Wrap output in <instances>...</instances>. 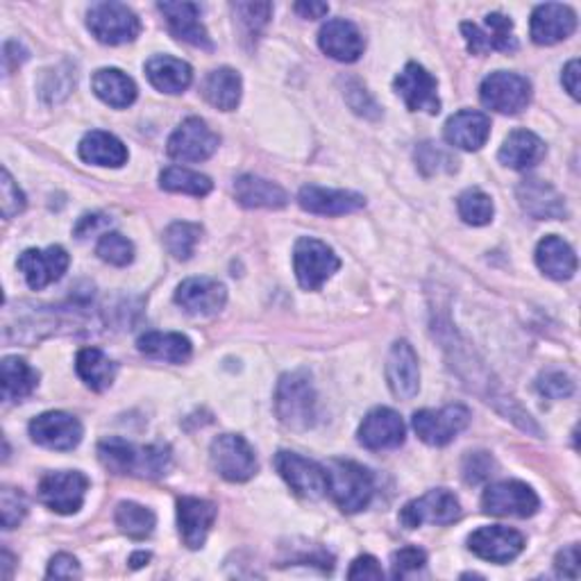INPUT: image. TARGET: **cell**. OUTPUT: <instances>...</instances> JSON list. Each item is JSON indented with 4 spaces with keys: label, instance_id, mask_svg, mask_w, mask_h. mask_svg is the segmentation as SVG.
<instances>
[{
    "label": "cell",
    "instance_id": "6da1fadb",
    "mask_svg": "<svg viewBox=\"0 0 581 581\" xmlns=\"http://www.w3.org/2000/svg\"><path fill=\"white\" fill-rule=\"evenodd\" d=\"M99 459L114 475L157 479L171 468V448L162 443L139 448L124 439H105L99 446Z\"/></svg>",
    "mask_w": 581,
    "mask_h": 581
},
{
    "label": "cell",
    "instance_id": "7a4b0ae2",
    "mask_svg": "<svg viewBox=\"0 0 581 581\" xmlns=\"http://www.w3.org/2000/svg\"><path fill=\"white\" fill-rule=\"evenodd\" d=\"M275 411L282 425L296 431H307L317 423V391L305 371L288 373L280 379L275 393Z\"/></svg>",
    "mask_w": 581,
    "mask_h": 581
},
{
    "label": "cell",
    "instance_id": "3957f363",
    "mask_svg": "<svg viewBox=\"0 0 581 581\" xmlns=\"http://www.w3.org/2000/svg\"><path fill=\"white\" fill-rule=\"evenodd\" d=\"M327 493L346 514L363 512L373 500V475L354 462H332L327 468Z\"/></svg>",
    "mask_w": 581,
    "mask_h": 581
},
{
    "label": "cell",
    "instance_id": "277c9868",
    "mask_svg": "<svg viewBox=\"0 0 581 581\" xmlns=\"http://www.w3.org/2000/svg\"><path fill=\"white\" fill-rule=\"evenodd\" d=\"M87 26L101 43L120 46L139 37L141 23L124 3H93L87 14Z\"/></svg>",
    "mask_w": 581,
    "mask_h": 581
},
{
    "label": "cell",
    "instance_id": "5b68a950",
    "mask_svg": "<svg viewBox=\"0 0 581 581\" xmlns=\"http://www.w3.org/2000/svg\"><path fill=\"white\" fill-rule=\"evenodd\" d=\"M294 269L298 284L305 290H319L338 269H341V259H338L334 250L327 244H323V241L305 236L294 248Z\"/></svg>",
    "mask_w": 581,
    "mask_h": 581
},
{
    "label": "cell",
    "instance_id": "8992f818",
    "mask_svg": "<svg viewBox=\"0 0 581 581\" xmlns=\"http://www.w3.org/2000/svg\"><path fill=\"white\" fill-rule=\"evenodd\" d=\"M479 99L483 107H489L498 114L516 116L527 109L531 101V85L527 78L518 76V73L498 70L481 82Z\"/></svg>",
    "mask_w": 581,
    "mask_h": 581
},
{
    "label": "cell",
    "instance_id": "52a82bcc",
    "mask_svg": "<svg viewBox=\"0 0 581 581\" xmlns=\"http://www.w3.org/2000/svg\"><path fill=\"white\" fill-rule=\"evenodd\" d=\"M414 431L418 439L427 446L443 448L452 443L459 434H462L470 423V411L462 404H450L439 411L423 409L414 414Z\"/></svg>",
    "mask_w": 581,
    "mask_h": 581
},
{
    "label": "cell",
    "instance_id": "ba28073f",
    "mask_svg": "<svg viewBox=\"0 0 581 581\" xmlns=\"http://www.w3.org/2000/svg\"><path fill=\"white\" fill-rule=\"evenodd\" d=\"M209 459L214 470L228 481H248L257 473V456L244 436L223 434L214 439Z\"/></svg>",
    "mask_w": 581,
    "mask_h": 581
},
{
    "label": "cell",
    "instance_id": "9c48e42d",
    "mask_svg": "<svg viewBox=\"0 0 581 581\" xmlns=\"http://www.w3.org/2000/svg\"><path fill=\"white\" fill-rule=\"evenodd\" d=\"M89 489V479L87 475L78 470H62V473H48L39 481V500L53 508L55 514L68 516V514H78L85 495Z\"/></svg>",
    "mask_w": 581,
    "mask_h": 581
},
{
    "label": "cell",
    "instance_id": "30bf717a",
    "mask_svg": "<svg viewBox=\"0 0 581 581\" xmlns=\"http://www.w3.org/2000/svg\"><path fill=\"white\" fill-rule=\"evenodd\" d=\"M275 468L296 495L305 500H321L327 495V470L317 462H309L296 452H277Z\"/></svg>",
    "mask_w": 581,
    "mask_h": 581
},
{
    "label": "cell",
    "instance_id": "8fae6325",
    "mask_svg": "<svg viewBox=\"0 0 581 581\" xmlns=\"http://www.w3.org/2000/svg\"><path fill=\"white\" fill-rule=\"evenodd\" d=\"M539 495L522 481H500L483 491V512L502 518H529L539 512Z\"/></svg>",
    "mask_w": 581,
    "mask_h": 581
},
{
    "label": "cell",
    "instance_id": "7c38bea8",
    "mask_svg": "<svg viewBox=\"0 0 581 581\" xmlns=\"http://www.w3.org/2000/svg\"><path fill=\"white\" fill-rule=\"evenodd\" d=\"M459 516H462V504L456 495L448 489H436L409 502L400 512V522L406 529H416L421 525H452Z\"/></svg>",
    "mask_w": 581,
    "mask_h": 581
},
{
    "label": "cell",
    "instance_id": "4fadbf2b",
    "mask_svg": "<svg viewBox=\"0 0 581 581\" xmlns=\"http://www.w3.org/2000/svg\"><path fill=\"white\" fill-rule=\"evenodd\" d=\"M218 151V134H214L203 118L191 116L171 134L166 153L178 162H205Z\"/></svg>",
    "mask_w": 581,
    "mask_h": 581
},
{
    "label": "cell",
    "instance_id": "5bb4252c",
    "mask_svg": "<svg viewBox=\"0 0 581 581\" xmlns=\"http://www.w3.org/2000/svg\"><path fill=\"white\" fill-rule=\"evenodd\" d=\"M468 547L483 561L508 564L525 550V539L516 529L491 525V527H479L477 531H473L468 539Z\"/></svg>",
    "mask_w": 581,
    "mask_h": 581
},
{
    "label": "cell",
    "instance_id": "9a60e30c",
    "mask_svg": "<svg viewBox=\"0 0 581 581\" xmlns=\"http://www.w3.org/2000/svg\"><path fill=\"white\" fill-rule=\"evenodd\" d=\"M33 441L48 450H73L82 441V425L76 416L64 414V411H48L30 423Z\"/></svg>",
    "mask_w": 581,
    "mask_h": 581
},
{
    "label": "cell",
    "instance_id": "2e32d148",
    "mask_svg": "<svg viewBox=\"0 0 581 581\" xmlns=\"http://www.w3.org/2000/svg\"><path fill=\"white\" fill-rule=\"evenodd\" d=\"M393 85L411 112H427V114L441 112L439 93H436L439 85H436V78L421 64L409 62Z\"/></svg>",
    "mask_w": 581,
    "mask_h": 581
},
{
    "label": "cell",
    "instance_id": "e0dca14e",
    "mask_svg": "<svg viewBox=\"0 0 581 581\" xmlns=\"http://www.w3.org/2000/svg\"><path fill=\"white\" fill-rule=\"evenodd\" d=\"M462 33L473 55H487L491 51L512 53L518 48L514 37V21L498 12L487 16V30H481L475 23H462Z\"/></svg>",
    "mask_w": 581,
    "mask_h": 581
},
{
    "label": "cell",
    "instance_id": "ac0fdd59",
    "mask_svg": "<svg viewBox=\"0 0 581 581\" xmlns=\"http://www.w3.org/2000/svg\"><path fill=\"white\" fill-rule=\"evenodd\" d=\"M176 302L191 317H214L225 307L228 290L218 280L191 277L178 286Z\"/></svg>",
    "mask_w": 581,
    "mask_h": 581
},
{
    "label": "cell",
    "instance_id": "d6986e66",
    "mask_svg": "<svg viewBox=\"0 0 581 581\" xmlns=\"http://www.w3.org/2000/svg\"><path fill=\"white\" fill-rule=\"evenodd\" d=\"M406 427L393 409H373L359 427V443L369 450H393L404 443Z\"/></svg>",
    "mask_w": 581,
    "mask_h": 581
},
{
    "label": "cell",
    "instance_id": "ffe728a7",
    "mask_svg": "<svg viewBox=\"0 0 581 581\" xmlns=\"http://www.w3.org/2000/svg\"><path fill=\"white\" fill-rule=\"evenodd\" d=\"M68 255L60 246H51L46 250H26L18 257V271L26 277L28 286L41 290L53 282L62 280L68 269Z\"/></svg>",
    "mask_w": 581,
    "mask_h": 581
},
{
    "label": "cell",
    "instance_id": "44dd1931",
    "mask_svg": "<svg viewBox=\"0 0 581 581\" xmlns=\"http://www.w3.org/2000/svg\"><path fill=\"white\" fill-rule=\"evenodd\" d=\"M386 379L396 398L411 400L421 389L418 357L406 341L393 344L389 359H386Z\"/></svg>",
    "mask_w": 581,
    "mask_h": 581
},
{
    "label": "cell",
    "instance_id": "7402d4cb",
    "mask_svg": "<svg viewBox=\"0 0 581 581\" xmlns=\"http://www.w3.org/2000/svg\"><path fill=\"white\" fill-rule=\"evenodd\" d=\"M577 28V14L568 5L545 3L531 14V39L539 46H552L568 39Z\"/></svg>",
    "mask_w": 581,
    "mask_h": 581
},
{
    "label": "cell",
    "instance_id": "603a6c76",
    "mask_svg": "<svg viewBox=\"0 0 581 581\" xmlns=\"http://www.w3.org/2000/svg\"><path fill=\"white\" fill-rule=\"evenodd\" d=\"M216 504L201 498H180L178 500V525L180 537L189 550L205 545L209 529L216 520Z\"/></svg>",
    "mask_w": 581,
    "mask_h": 581
},
{
    "label": "cell",
    "instance_id": "cb8c5ba5",
    "mask_svg": "<svg viewBox=\"0 0 581 581\" xmlns=\"http://www.w3.org/2000/svg\"><path fill=\"white\" fill-rule=\"evenodd\" d=\"M298 203L305 211L319 214V216H344L359 211L366 205V198L354 191L344 189H323V186H302Z\"/></svg>",
    "mask_w": 581,
    "mask_h": 581
},
{
    "label": "cell",
    "instance_id": "d4e9b609",
    "mask_svg": "<svg viewBox=\"0 0 581 581\" xmlns=\"http://www.w3.org/2000/svg\"><path fill=\"white\" fill-rule=\"evenodd\" d=\"M319 46L325 55L346 64H352L363 55V37L354 23L346 18L327 21L321 28Z\"/></svg>",
    "mask_w": 581,
    "mask_h": 581
},
{
    "label": "cell",
    "instance_id": "484cf974",
    "mask_svg": "<svg viewBox=\"0 0 581 581\" xmlns=\"http://www.w3.org/2000/svg\"><path fill=\"white\" fill-rule=\"evenodd\" d=\"M159 12L166 16L168 28L180 39L196 48L211 51V39L201 23V8L196 3H159Z\"/></svg>",
    "mask_w": 581,
    "mask_h": 581
},
{
    "label": "cell",
    "instance_id": "4316f807",
    "mask_svg": "<svg viewBox=\"0 0 581 581\" xmlns=\"http://www.w3.org/2000/svg\"><path fill=\"white\" fill-rule=\"evenodd\" d=\"M491 120L487 114L464 109L448 118L446 139L454 149L462 151H479L489 141Z\"/></svg>",
    "mask_w": 581,
    "mask_h": 581
},
{
    "label": "cell",
    "instance_id": "83f0119b",
    "mask_svg": "<svg viewBox=\"0 0 581 581\" xmlns=\"http://www.w3.org/2000/svg\"><path fill=\"white\" fill-rule=\"evenodd\" d=\"M518 201L522 209L539 218V221H550V218H564L568 214L564 196L552 184L543 180H525L518 186Z\"/></svg>",
    "mask_w": 581,
    "mask_h": 581
},
{
    "label": "cell",
    "instance_id": "f1b7e54d",
    "mask_svg": "<svg viewBox=\"0 0 581 581\" xmlns=\"http://www.w3.org/2000/svg\"><path fill=\"white\" fill-rule=\"evenodd\" d=\"M234 196L236 201L248 209H282L288 203L286 191L257 176H241L234 180Z\"/></svg>",
    "mask_w": 581,
    "mask_h": 581
},
{
    "label": "cell",
    "instance_id": "f546056e",
    "mask_svg": "<svg viewBox=\"0 0 581 581\" xmlns=\"http://www.w3.org/2000/svg\"><path fill=\"white\" fill-rule=\"evenodd\" d=\"M547 149L541 137L529 130H516L506 137L504 145L500 149V162L516 171H527V168L537 166L545 157Z\"/></svg>",
    "mask_w": 581,
    "mask_h": 581
},
{
    "label": "cell",
    "instance_id": "4dcf8cb0",
    "mask_svg": "<svg viewBox=\"0 0 581 581\" xmlns=\"http://www.w3.org/2000/svg\"><path fill=\"white\" fill-rule=\"evenodd\" d=\"M93 93L99 95L103 103L116 109H126L137 101V85L130 76L118 68H101L93 73L91 80Z\"/></svg>",
    "mask_w": 581,
    "mask_h": 581
},
{
    "label": "cell",
    "instance_id": "1f68e13d",
    "mask_svg": "<svg viewBox=\"0 0 581 581\" xmlns=\"http://www.w3.org/2000/svg\"><path fill=\"white\" fill-rule=\"evenodd\" d=\"M145 76L151 85L164 93H182L193 80V70L186 62L171 55H157L145 62Z\"/></svg>",
    "mask_w": 581,
    "mask_h": 581
},
{
    "label": "cell",
    "instance_id": "d6a6232c",
    "mask_svg": "<svg viewBox=\"0 0 581 581\" xmlns=\"http://www.w3.org/2000/svg\"><path fill=\"white\" fill-rule=\"evenodd\" d=\"M539 269L552 280H570L577 273V255L559 236H545L537 248Z\"/></svg>",
    "mask_w": 581,
    "mask_h": 581
},
{
    "label": "cell",
    "instance_id": "836d02e7",
    "mask_svg": "<svg viewBox=\"0 0 581 581\" xmlns=\"http://www.w3.org/2000/svg\"><path fill=\"white\" fill-rule=\"evenodd\" d=\"M80 157L87 164L118 168L128 162V149L124 145V141L116 139L114 134L93 130L85 134V139L80 141Z\"/></svg>",
    "mask_w": 581,
    "mask_h": 581
},
{
    "label": "cell",
    "instance_id": "e575fe53",
    "mask_svg": "<svg viewBox=\"0 0 581 581\" xmlns=\"http://www.w3.org/2000/svg\"><path fill=\"white\" fill-rule=\"evenodd\" d=\"M139 350L157 361L184 363L191 357V341L176 332H149L139 338Z\"/></svg>",
    "mask_w": 581,
    "mask_h": 581
},
{
    "label": "cell",
    "instance_id": "d590c367",
    "mask_svg": "<svg viewBox=\"0 0 581 581\" xmlns=\"http://www.w3.org/2000/svg\"><path fill=\"white\" fill-rule=\"evenodd\" d=\"M203 93L209 101V105H214L216 109L232 112L236 109L241 101V76L234 68H228V66L216 68L207 76L203 85Z\"/></svg>",
    "mask_w": 581,
    "mask_h": 581
},
{
    "label": "cell",
    "instance_id": "8d00e7d4",
    "mask_svg": "<svg viewBox=\"0 0 581 581\" xmlns=\"http://www.w3.org/2000/svg\"><path fill=\"white\" fill-rule=\"evenodd\" d=\"M76 369L91 391H107L116 379V363L99 348L80 350Z\"/></svg>",
    "mask_w": 581,
    "mask_h": 581
},
{
    "label": "cell",
    "instance_id": "74e56055",
    "mask_svg": "<svg viewBox=\"0 0 581 581\" xmlns=\"http://www.w3.org/2000/svg\"><path fill=\"white\" fill-rule=\"evenodd\" d=\"M3 400L5 402H21L37 389L39 375L35 369H30L26 361L18 357H5L3 359Z\"/></svg>",
    "mask_w": 581,
    "mask_h": 581
},
{
    "label": "cell",
    "instance_id": "f35d334b",
    "mask_svg": "<svg viewBox=\"0 0 581 581\" xmlns=\"http://www.w3.org/2000/svg\"><path fill=\"white\" fill-rule=\"evenodd\" d=\"M116 527L132 541L149 539L155 531V514L137 502H120L116 506Z\"/></svg>",
    "mask_w": 581,
    "mask_h": 581
},
{
    "label": "cell",
    "instance_id": "ab89813d",
    "mask_svg": "<svg viewBox=\"0 0 581 581\" xmlns=\"http://www.w3.org/2000/svg\"><path fill=\"white\" fill-rule=\"evenodd\" d=\"M159 184L166 191L173 193H189V196L203 198L211 191V180L203 173L189 171V168H180V166H171L166 168V171L159 176Z\"/></svg>",
    "mask_w": 581,
    "mask_h": 581
},
{
    "label": "cell",
    "instance_id": "60d3db41",
    "mask_svg": "<svg viewBox=\"0 0 581 581\" xmlns=\"http://www.w3.org/2000/svg\"><path fill=\"white\" fill-rule=\"evenodd\" d=\"M201 234H203L201 225L180 221L164 232V246L176 259L186 261L193 255V250H196Z\"/></svg>",
    "mask_w": 581,
    "mask_h": 581
},
{
    "label": "cell",
    "instance_id": "b9f144b4",
    "mask_svg": "<svg viewBox=\"0 0 581 581\" xmlns=\"http://www.w3.org/2000/svg\"><path fill=\"white\" fill-rule=\"evenodd\" d=\"M493 201L481 189H466L459 196V214L468 225H487L493 218Z\"/></svg>",
    "mask_w": 581,
    "mask_h": 581
},
{
    "label": "cell",
    "instance_id": "7bdbcfd3",
    "mask_svg": "<svg viewBox=\"0 0 581 581\" xmlns=\"http://www.w3.org/2000/svg\"><path fill=\"white\" fill-rule=\"evenodd\" d=\"M416 162L423 176H439V173H454L456 171V159L443 151L441 145L436 143H421L416 151Z\"/></svg>",
    "mask_w": 581,
    "mask_h": 581
},
{
    "label": "cell",
    "instance_id": "ee69618b",
    "mask_svg": "<svg viewBox=\"0 0 581 581\" xmlns=\"http://www.w3.org/2000/svg\"><path fill=\"white\" fill-rule=\"evenodd\" d=\"M95 253H99V257L112 266H128L134 259L132 241L118 232L103 234L99 246H95Z\"/></svg>",
    "mask_w": 581,
    "mask_h": 581
},
{
    "label": "cell",
    "instance_id": "f6af8a7d",
    "mask_svg": "<svg viewBox=\"0 0 581 581\" xmlns=\"http://www.w3.org/2000/svg\"><path fill=\"white\" fill-rule=\"evenodd\" d=\"M232 10L238 16L241 26L248 30V35H259L273 14L271 3H236L232 5Z\"/></svg>",
    "mask_w": 581,
    "mask_h": 581
},
{
    "label": "cell",
    "instance_id": "bcb514c9",
    "mask_svg": "<svg viewBox=\"0 0 581 581\" xmlns=\"http://www.w3.org/2000/svg\"><path fill=\"white\" fill-rule=\"evenodd\" d=\"M0 514H3V527L14 529L28 514V502L16 489L0 491Z\"/></svg>",
    "mask_w": 581,
    "mask_h": 581
},
{
    "label": "cell",
    "instance_id": "7dc6e473",
    "mask_svg": "<svg viewBox=\"0 0 581 581\" xmlns=\"http://www.w3.org/2000/svg\"><path fill=\"white\" fill-rule=\"evenodd\" d=\"M427 564V554L418 547H404L400 552L393 554V577L396 579H404L409 577L411 572H418L423 570Z\"/></svg>",
    "mask_w": 581,
    "mask_h": 581
},
{
    "label": "cell",
    "instance_id": "c3c4849f",
    "mask_svg": "<svg viewBox=\"0 0 581 581\" xmlns=\"http://www.w3.org/2000/svg\"><path fill=\"white\" fill-rule=\"evenodd\" d=\"M0 193H3V216L12 218L26 209V196L18 189V184L12 180L8 168H3V182H0Z\"/></svg>",
    "mask_w": 581,
    "mask_h": 581
},
{
    "label": "cell",
    "instance_id": "681fc988",
    "mask_svg": "<svg viewBox=\"0 0 581 581\" xmlns=\"http://www.w3.org/2000/svg\"><path fill=\"white\" fill-rule=\"evenodd\" d=\"M539 391L552 400L572 396V382L564 373H547L539 382Z\"/></svg>",
    "mask_w": 581,
    "mask_h": 581
},
{
    "label": "cell",
    "instance_id": "f907efd6",
    "mask_svg": "<svg viewBox=\"0 0 581 581\" xmlns=\"http://www.w3.org/2000/svg\"><path fill=\"white\" fill-rule=\"evenodd\" d=\"M491 468H493V459L489 454L483 452H477V454H470L468 462L464 466V475H466V481L470 483H477L481 479H487L491 475Z\"/></svg>",
    "mask_w": 581,
    "mask_h": 581
},
{
    "label": "cell",
    "instance_id": "816d5d0a",
    "mask_svg": "<svg viewBox=\"0 0 581 581\" xmlns=\"http://www.w3.org/2000/svg\"><path fill=\"white\" fill-rule=\"evenodd\" d=\"M48 577H55V579H73V577H80V564L76 556L70 554H57L55 559L51 561V566H48Z\"/></svg>",
    "mask_w": 581,
    "mask_h": 581
},
{
    "label": "cell",
    "instance_id": "f5cc1de1",
    "mask_svg": "<svg viewBox=\"0 0 581 581\" xmlns=\"http://www.w3.org/2000/svg\"><path fill=\"white\" fill-rule=\"evenodd\" d=\"M556 572L568 579H577L579 577V547L570 545L566 550H561L556 554Z\"/></svg>",
    "mask_w": 581,
    "mask_h": 581
},
{
    "label": "cell",
    "instance_id": "db71d44e",
    "mask_svg": "<svg viewBox=\"0 0 581 581\" xmlns=\"http://www.w3.org/2000/svg\"><path fill=\"white\" fill-rule=\"evenodd\" d=\"M348 579H384V570L379 568L377 559L373 556H359V559L352 564Z\"/></svg>",
    "mask_w": 581,
    "mask_h": 581
},
{
    "label": "cell",
    "instance_id": "11a10c76",
    "mask_svg": "<svg viewBox=\"0 0 581 581\" xmlns=\"http://www.w3.org/2000/svg\"><path fill=\"white\" fill-rule=\"evenodd\" d=\"M561 82H564L566 91L572 95V99H574V101H579V60L568 62V66L564 68Z\"/></svg>",
    "mask_w": 581,
    "mask_h": 581
},
{
    "label": "cell",
    "instance_id": "9f6ffc18",
    "mask_svg": "<svg viewBox=\"0 0 581 581\" xmlns=\"http://www.w3.org/2000/svg\"><path fill=\"white\" fill-rule=\"evenodd\" d=\"M296 12L302 16V18H323L330 8L325 3H317V0H305V3H296Z\"/></svg>",
    "mask_w": 581,
    "mask_h": 581
},
{
    "label": "cell",
    "instance_id": "6f0895ef",
    "mask_svg": "<svg viewBox=\"0 0 581 581\" xmlns=\"http://www.w3.org/2000/svg\"><path fill=\"white\" fill-rule=\"evenodd\" d=\"M151 559V554H145V552H139V554H134L132 556V559H130V564H132V568H139V566H143L145 561H149Z\"/></svg>",
    "mask_w": 581,
    "mask_h": 581
}]
</instances>
